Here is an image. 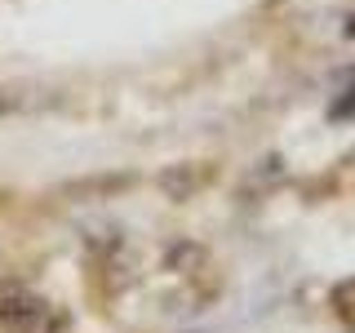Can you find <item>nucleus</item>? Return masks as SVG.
<instances>
[{
	"label": "nucleus",
	"instance_id": "obj_1",
	"mask_svg": "<svg viewBox=\"0 0 355 333\" xmlns=\"http://www.w3.org/2000/svg\"><path fill=\"white\" fill-rule=\"evenodd\" d=\"M329 116H333V120H347V116H355V85L347 89V98H338V103L329 107Z\"/></svg>",
	"mask_w": 355,
	"mask_h": 333
}]
</instances>
